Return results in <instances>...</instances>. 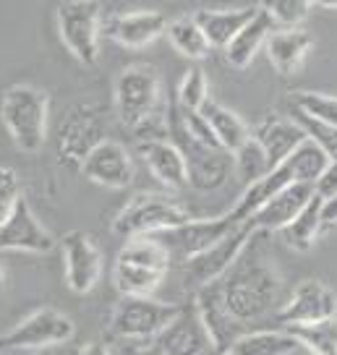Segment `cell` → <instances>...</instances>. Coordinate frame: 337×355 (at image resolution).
<instances>
[{
	"label": "cell",
	"instance_id": "cell-41",
	"mask_svg": "<svg viewBox=\"0 0 337 355\" xmlns=\"http://www.w3.org/2000/svg\"><path fill=\"white\" fill-rule=\"evenodd\" d=\"M311 6H319V8H329V11H337V0H309Z\"/></svg>",
	"mask_w": 337,
	"mask_h": 355
},
{
	"label": "cell",
	"instance_id": "cell-6",
	"mask_svg": "<svg viewBox=\"0 0 337 355\" xmlns=\"http://www.w3.org/2000/svg\"><path fill=\"white\" fill-rule=\"evenodd\" d=\"M168 139L180 149L189 170V186L196 191H217L225 186L227 173H230V159L233 157L223 149H209V146L193 141L186 133L178 115L175 100L168 102Z\"/></svg>",
	"mask_w": 337,
	"mask_h": 355
},
{
	"label": "cell",
	"instance_id": "cell-22",
	"mask_svg": "<svg viewBox=\"0 0 337 355\" xmlns=\"http://www.w3.org/2000/svg\"><path fill=\"white\" fill-rule=\"evenodd\" d=\"M311 47H314V40L301 26L277 29V32H272L267 37V44H264L272 68L280 76H293L295 71H301L306 55L311 53Z\"/></svg>",
	"mask_w": 337,
	"mask_h": 355
},
{
	"label": "cell",
	"instance_id": "cell-29",
	"mask_svg": "<svg viewBox=\"0 0 337 355\" xmlns=\"http://www.w3.org/2000/svg\"><path fill=\"white\" fill-rule=\"evenodd\" d=\"M165 34H168L170 44L183 58H189V60H204V58L209 55V50H212L209 42H207V37H204L202 26L196 24L193 16H180V19L168 21Z\"/></svg>",
	"mask_w": 337,
	"mask_h": 355
},
{
	"label": "cell",
	"instance_id": "cell-26",
	"mask_svg": "<svg viewBox=\"0 0 337 355\" xmlns=\"http://www.w3.org/2000/svg\"><path fill=\"white\" fill-rule=\"evenodd\" d=\"M319 211H322V196H316L314 193L304 209L295 214V220L288 222L282 230H277L288 248L298 251V254H306V251L314 248L319 233L325 230V227H322V214H319Z\"/></svg>",
	"mask_w": 337,
	"mask_h": 355
},
{
	"label": "cell",
	"instance_id": "cell-16",
	"mask_svg": "<svg viewBox=\"0 0 337 355\" xmlns=\"http://www.w3.org/2000/svg\"><path fill=\"white\" fill-rule=\"evenodd\" d=\"M102 139V118L97 107H79L71 112L66 125L60 128L58 136V152H60V162L68 167H81L84 157L89 155Z\"/></svg>",
	"mask_w": 337,
	"mask_h": 355
},
{
	"label": "cell",
	"instance_id": "cell-19",
	"mask_svg": "<svg viewBox=\"0 0 337 355\" xmlns=\"http://www.w3.org/2000/svg\"><path fill=\"white\" fill-rule=\"evenodd\" d=\"M162 355H207L212 350L209 334L193 303L180 306V313L155 337Z\"/></svg>",
	"mask_w": 337,
	"mask_h": 355
},
{
	"label": "cell",
	"instance_id": "cell-20",
	"mask_svg": "<svg viewBox=\"0 0 337 355\" xmlns=\"http://www.w3.org/2000/svg\"><path fill=\"white\" fill-rule=\"evenodd\" d=\"M314 196V186L311 183H291L288 189L277 191L272 199H267L259 207L251 217L246 220V225L254 233H277L282 230L288 222L295 220V214L304 209L309 199Z\"/></svg>",
	"mask_w": 337,
	"mask_h": 355
},
{
	"label": "cell",
	"instance_id": "cell-13",
	"mask_svg": "<svg viewBox=\"0 0 337 355\" xmlns=\"http://www.w3.org/2000/svg\"><path fill=\"white\" fill-rule=\"evenodd\" d=\"M337 316V295L329 290L322 279H304L298 288L293 290L291 300L277 311L275 322L280 327H293V324H316L325 319Z\"/></svg>",
	"mask_w": 337,
	"mask_h": 355
},
{
	"label": "cell",
	"instance_id": "cell-38",
	"mask_svg": "<svg viewBox=\"0 0 337 355\" xmlns=\"http://www.w3.org/2000/svg\"><path fill=\"white\" fill-rule=\"evenodd\" d=\"M322 227H337V196L322 199Z\"/></svg>",
	"mask_w": 337,
	"mask_h": 355
},
{
	"label": "cell",
	"instance_id": "cell-23",
	"mask_svg": "<svg viewBox=\"0 0 337 355\" xmlns=\"http://www.w3.org/2000/svg\"><path fill=\"white\" fill-rule=\"evenodd\" d=\"M251 136L267 152L272 167H277L282 159H288L295 152V146L301 144V141H306L304 128L293 121V118H282V115H267L254 128Z\"/></svg>",
	"mask_w": 337,
	"mask_h": 355
},
{
	"label": "cell",
	"instance_id": "cell-34",
	"mask_svg": "<svg viewBox=\"0 0 337 355\" xmlns=\"http://www.w3.org/2000/svg\"><path fill=\"white\" fill-rule=\"evenodd\" d=\"M209 100V81H207V73H204L199 66H191L178 84V92H175V102L183 110H202L204 102Z\"/></svg>",
	"mask_w": 337,
	"mask_h": 355
},
{
	"label": "cell",
	"instance_id": "cell-33",
	"mask_svg": "<svg viewBox=\"0 0 337 355\" xmlns=\"http://www.w3.org/2000/svg\"><path fill=\"white\" fill-rule=\"evenodd\" d=\"M259 11L264 13L275 26L293 29V26H298L309 16L311 3L309 0H261Z\"/></svg>",
	"mask_w": 337,
	"mask_h": 355
},
{
	"label": "cell",
	"instance_id": "cell-28",
	"mask_svg": "<svg viewBox=\"0 0 337 355\" xmlns=\"http://www.w3.org/2000/svg\"><path fill=\"white\" fill-rule=\"evenodd\" d=\"M298 347L301 343L288 329H261L241 334L227 355H293Z\"/></svg>",
	"mask_w": 337,
	"mask_h": 355
},
{
	"label": "cell",
	"instance_id": "cell-17",
	"mask_svg": "<svg viewBox=\"0 0 337 355\" xmlns=\"http://www.w3.org/2000/svg\"><path fill=\"white\" fill-rule=\"evenodd\" d=\"M236 227L238 222L230 220V214H223V217H212V220H189L175 230L159 233L157 238L165 243L170 256H173V251H178L183 259H189V256L207 251L217 241H223L225 235H230Z\"/></svg>",
	"mask_w": 337,
	"mask_h": 355
},
{
	"label": "cell",
	"instance_id": "cell-1",
	"mask_svg": "<svg viewBox=\"0 0 337 355\" xmlns=\"http://www.w3.org/2000/svg\"><path fill=\"white\" fill-rule=\"evenodd\" d=\"M254 238L257 233L251 235V241L241 251L236 264L225 272V277L217 279L225 309L238 324L264 319L280 293V275Z\"/></svg>",
	"mask_w": 337,
	"mask_h": 355
},
{
	"label": "cell",
	"instance_id": "cell-5",
	"mask_svg": "<svg viewBox=\"0 0 337 355\" xmlns=\"http://www.w3.org/2000/svg\"><path fill=\"white\" fill-rule=\"evenodd\" d=\"M58 37L81 66H94L100 60L102 11L100 0H60L58 6Z\"/></svg>",
	"mask_w": 337,
	"mask_h": 355
},
{
	"label": "cell",
	"instance_id": "cell-18",
	"mask_svg": "<svg viewBox=\"0 0 337 355\" xmlns=\"http://www.w3.org/2000/svg\"><path fill=\"white\" fill-rule=\"evenodd\" d=\"M196 311L202 316V324L207 334H209V343H212L214 355H223L230 350V345L236 343L241 334L246 332L243 324H238L223 303V293H220V282H212L207 288L196 290Z\"/></svg>",
	"mask_w": 337,
	"mask_h": 355
},
{
	"label": "cell",
	"instance_id": "cell-31",
	"mask_svg": "<svg viewBox=\"0 0 337 355\" xmlns=\"http://www.w3.org/2000/svg\"><path fill=\"white\" fill-rule=\"evenodd\" d=\"M233 162H236L238 178H241L246 186L254 183V180H259V178H264L272 170L270 157H267V152L261 149V144H259L254 136L246 139V141L233 152Z\"/></svg>",
	"mask_w": 337,
	"mask_h": 355
},
{
	"label": "cell",
	"instance_id": "cell-30",
	"mask_svg": "<svg viewBox=\"0 0 337 355\" xmlns=\"http://www.w3.org/2000/svg\"><path fill=\"white\" fill-rule=\"evenodd\" d=\"M301 343V347H309L314 355H337V319H325L316 324H293L282 327Z\"/></svg>",
	"mask_w": 337,
	"mask_h": 355
},
{
	"label": "cell",
	"instance_id": "cell-14",
	"mask_svg": "<svg viewBox=\"0 0 337 355\" xmlns=\"http://www.w3.org/2000/svg\"><path fill=\"white\" fill-rule=\"evenodd\" d=\"M84 178H89L92 183L105 186V189H128L134 183V159L128 155V149L112 139H102L100 144L84 157L79 167Z\"/></svg>",
	"mask_w": 337,
	"mask_h": 355
},
{
	"label": "cell",
	"instance_id": "cell-27",
	"mask_svg": "<svg viewBox=\"0 0 337 355\" xmlns=\"http://www.w3.org/2000/svg\"><path fill=\"white\" fill-rule=\"evenodd\" d=\"M199 112L204 115V121L209 123L214 139L220 141V146H223L227 155H233L246 139H251V131H248L246 123L241 121V115H236L233 110H227L220 102L207 100Z\"/></svg>",
	"mask_w": 337,
	"mask_h": 355
},
{
	"label": "cell",
	"instance_id": "cell-3",
	"mask_svg": "<svg viewBox=\"0 0 337 355\" xmlns=\"http://www.w3.org/2000/svg\"><path fill=\"white\" fill-rule=\"evenodd\" d=\"M170 251L157 235L126 241L112 266V282L121 295H152L170 269Z\"/></svg>",
	"mask_w": 337,
	"mask_h": 355
},
{
	"label": "cell",
	"instance_id": "cell-8",
	"mask_svg": "<svg viewBox=\"0 0 337 355\" xmlns=\"http://www.w3.org/2000/svg\"><path fill=\"white\" fill-rule=\"evenodd\" d=\"M162 100V78L157 68L149 63H134L115 78V112L126 128L134 131L141 121L159 112Z\"/></svg>",
	"mask_w": 337,
	"mask_h": 355
},
{
	"label": "cell",
	"instance_id": "cell-25",
	"mask_svg": "<svg viewBox=\"0 0 337 355\" xmlns=\"http://www.w3.org/2000/svg\"><path fill=\"white\" fill-rule=\"evenodd\" d=\"M275 32V24L264 16L261 11H257V16L241 29V32L225 44V60L233 68L243 71L251 66V60L257 58V53L267 44V37Z\"/></svg>",
	"mask_w": 337,
	"mask_h": 355
},
{
	"label": "cell",
	"instance_id": "cell-11",
	"mask_svg": "<svg viewBox=\"0 0 337 355\" xmlns=\"http://www.w3.org/2000/svg\"><path fill=\"white\" fill-rule=\"evenodd\" d=\"M60 254H63V272H66V285L76 295H87L94 290L102 275V254L92 235L81 230H71L60 241Z\"/></svg>",
	"mask_w": 337,
	"mask_h": 355
},
{
	"label": "cell",
	"instance_id": "cell-15",
	"mask_svg": "<svg viewBox=\"0 0 337 355\" xmlns=\"http://www.w3.org/2000/svg\"><path fill=\"white\" fill-rule=\"evenodd\" d=\"M168 19L162 11L112 13L102 21V34L126 50H141L165 34Z\"/></svg>",
	"mask_w": 337,
	"mask_h": 355
},
{
	"label": "cell",
	"instance_id": "cell-42",
	"mask_svg": "<svg viewBox=\"0 0 337 355\" xmlns=\"http://www.w3.org/2000/svg\"><path fill=\"white\" fill-rule=\"evenodd\" d=\"M34 355H47V353H45V350H42V353H34Z\"/></svg>",
	"mask_w": 337,
	"mask_h": 355
},
{
	"label": "cell",
	"instance_id": "cell-40",
	"mask_svg": "<svg viewBox=\"0 0 337 355\" xmlns=\"http://www.w3.org/2000/svg\"><path fill=\"white\" fill-rule=\"evenodd\" d=\"M76 355H110V353H107V347L102 343H87Z\"/></svg>",
	"mask_w": 337,
	"mask_h": 355
},
{
	"label": "cell",
	"instance_id": "cell-21",
	"mask_svg": "<svg viewBox=\"0 0 337 355\" xmlns=\"http://www.w3.org/2000/svg\"><path fill=\"white\" fill-rule=\"evenodd\" d=\"M139 155L149 167V173L157 178L170 191H180L189 186V170L180 149L170 139H155V141H139Z\"/></svg>",
	"mask_w": 337,
	"mask_h": 355
},
{
	"label": "cell",
	"instance_id": "cell-10",
	"mask_svg": "<svg viewBox=\"0 0 337 355\" xmlns=\"http://www.w3.org/2000/svg\"><path fill=\"white\" fill-rule=\"evenodd\" d=\"M254 230L248 227L246 222H241L230 235H225L223 241H217L214 245H209L207 251L196 256L183 259V288L196 293V290L212 285L217 279L225 277V272L236 264V259L241 256V251L246 248V243L251 241Z\"/></svg>",
	"mask_w": 337,
	"mask_h": 355
},
{
	"label": "cell",
	"instance_id": "cell-9",
	"mask_svg": "<svg viewBox=\"0 0 337 355\" xmlns=\"http://www.w3.org/2000/svg\"><path fill=\"white\" fill-rule=\"evenodd\" d=\"M76 324L55 309H37L11 332L0 334V350H50L74 340Z\"/></svg>",
	"mask_w": 337,
	"mask_h": 355
},
{
	"label": "cell",
	"instance_id": "cell-39",
	"mask_svg": "<svg viewBox=\"0 0 337 355\" xmlns=\"http://www.w3.org/2000/svg\"><path fill=\"white\" fill-rule=\"evenodd\" d=\"M128 345H131V343H128ZM126 355H162V350H159V345L152 340L149 345H136V347L131 345Z\"/></svg>",
	"mask_w": 337,
	"mask_h": 355
},
{
	"label": "cell",
	"instance_id": "cell-2",
	"mask_svg": "<svg viewBox=\"0 0 337 355\" xmlns=\"http://www.w3.org/2000/svg\"><path fill=\"white\" fill-rule=\"evenodd\" d=\"M50 97L32 84H13L0 97V121L19 152L37 155L47 139Z\"/></svg>",
	"mask_w": 337,
	"mask_h": 355
},
{
	"label": "cell",
	"instance_id": "cell-4",
	"mask_svg": "<svg viewBox=\"0 0 337 355\" xmlns=\"http://www.w3.org/2000/svg\"><path fill=\"white\" fill-rule=\"evenodd\" d=\"M189 220H193L191 211L168 193H136L112 220V233L131 241L144 235L168 233Z\"/></svg>",
	"mask_w": 337,
	"mask_h": 355
},
{
	"label": "cell",
	"instance_id": "cell-7",
	"mask_svg": "<svg viewBox=\"0 0 337 355\" xmlns=\"http://www.w3.org/2000/svg\"><path fill=\"white\" fill-rule=\"evenodd\" d=\"M178 313V303H162L152 295H123L110 316V334L123 343H146L155 340Z\"/></svg>",
	"mask_w": 337,
	"mask_h": 355
},
{
	"label": "cell",
	"instance_id": "cell-36",
	"mask_svg": "<svg viewBox=\"0 0 337 355\" xmlns=\"http://www.w3.org/2000/svg\"><path fill=\"white\" fill-rule=\"evenodd\" d=\"M21 183H19V175L11 167H0V222L6 220L13 211L16 201L21 199Z\"/></svg>",
	"mask_w": 337,
	"mask_h": 355
},
{
	"label": "cell",
	"instance_id": "cell-32",
	"mask_svg": "<svg viewBox=\"0 0 337 355\" xmlns=\"http://www.w3.org/2000/svg\"><path fill=\"white\" fill-rule=\"evenodd\" d=\"M293 110L304 112L319 123L337 128V97L325 92H295L293 94Z\"/></svg>",
	"mask_w": 337,
	"mask_h": 355
},
{
	"label": "cell",
	"instance_id": "cell-24",
	"mask_svg": "<svg viewBox=\"0 0 337 355\" xmlns=\"http://www.w3.org/2000/svg\"><path fill=\"white\" fill-rule=\"evenodd\" d=\"M257 11L259 8H202L193 13V19L202 26L209 47L225 50V44L257 16Z\"/></svg>",
	"mask_w": 337,
	"mask_h": 355
},
{
	"label": "cell",
	"instance_id": "cell-43",
	"mask_svg": "<svg viewBox=\"0 0 337 355\" xmlns=\"http://www.w3.org/2000/svg\"><path fill=\"white\" fill-rule=\"evenodd\" d=\"M223 355H227V353H223Z\"/></svg>",
	"mask_w": 337,
	"mask_h": 355
},
{
	"label": "cell",
	"instance_id": "cell-37",
	"mask_svg": "<svg viewBox=\"0 0 337 355\" xmlns=\"http://www.w3.org/2000/svg\"><path fill=\"white\" fill-rule=\"evenodd\" d=\"M314 193L322 196V199L337 196V162H329L325 167V173L314 180Z\"/></svg>",
	"mask_w": 337,
	"mask_h": 355
},
{
	"label": "cell",
	"instance_id": "cell-12",
	"mask_svg": "<svg viewBox=\"0 0 337 355\" xmlns=\"http://www.w3.org/2000/svg\"><path fill=\"white\" fill-rule=\"evenodd\" d=\"M55 248V238L42 222L37 220L29 201L19 199L13 211L0 222V251H26V254H47Z\"/></svg>",
	"mask_w": 337,
	"mask_h": 355
},
{
	"label": "cell",
	"instance_id": "cell-35",
	"mask_svg": "<svg viewBox=\"0 0 337 355\" xmlns=\"http://www.w3.org/2000/svg\"><path fill=\"white\" fill-rule=\"evenodd\" d=\"M293 121L304 128L306 139H311V141L329 157V162H337V128L335 125L319 123V121H314V118L304 115V112H295V110H293Z\"/></svg>",
	"mask_w": 337,
	"mask_h": 355
}]
</instances>
